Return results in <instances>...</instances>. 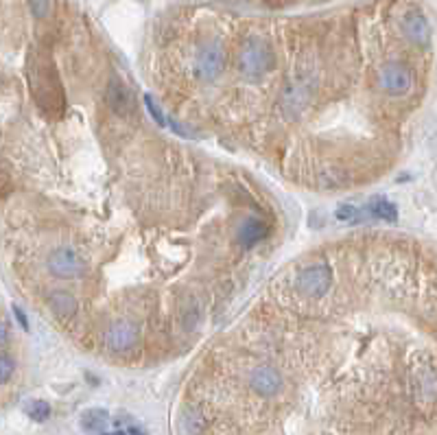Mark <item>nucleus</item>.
I'll use <instances>...</instances> for the list:
<instances>
[{
    "mask_svg": "<svg viewBox=\"0 0 437 435\" xmlns=\"http://www.w3.org/2000/svg\"><path fill=\"white\" fill-rule=\"evenodd\" d=\"M48 272L62 280L79 278L86 272V262L70 248H60L48 256Z\"/></svg>",
    "mask_w": 437,
    "mask_h": 435,
    "instance_id": "5",
    "label": "nucleus"
},
{
    "mask_svg": "<svg viewBox=\"0 0 437 435\" xmlns=\"http://www.w3.org/2000/svg\"><path fill=\"white\" fill-rule=\"evenodd\" d=\"M105 344L112 352H127L138 344V326L131 324V321H116L112 324L105 333Z\"/></svg>",
    "mask_w": 437,
    "mask_h": 435,
    "instance_id": "6",
    "label": "nucleus"
},
{
    "mask_svg": "<svg viewBox=\"0 0 437 435\" xmlns=\"http://www.w3.org/2000/svg\"><path fill=\"white\" fill-rule=\"evenodd\" d=\"M238 243L243 248H254L256 243H260L267 236V223L262 219H247L241 228H238Z\"/></svg>",
    "mask_w": 437,
    "mask_h": 435,
    "instance_id": "11",
    "label": "nucleus"
},
{
    "mask_svg": "<svg viewBox=\"0 0 437 435\" xmlns=\"http://www.w3.org/2000/svg\"><path fill=\"white\" fill-rule=\"evenodd\" d=\"M330 285H332V276L324 262L309 265V267L302 269V274L297 276V289L309 297L324 295L330 289Z\"/></svg>",
    "mask_w": 437,
    "mask_h": 435,
    "instance_id": "3",
    "label": "nucleus"
},
{
    "mask_svg": "<svg viewBox=\"0 0 437 435\" xmlns=\"http://www.w3.org/2000/svg\"><path fill=\"white\" fill-rule=\"evenodd\" d=\"M274 51L258 37L247 42L238 53V70L247 79H260L274 68Z\"/></svg>",
    "mask_w": 437,
    "mask_h": 435,
    "instance_id": "1",
    "label": "nucleus"
},
{
    "mask_svg": "<svg viewBox=\"0 0 437 435\" xmlns=\"http://www.w3.org/2000/svg\"><path fill=\"white\" fill-rule=\"evenodd\" d=\"M101 435H147L142 429H138L136 424H127L125 429L121 431H114V433H101Z\"/></svg>",
    "mask_w": 437,
    "mask_h": 435,
    "instance_id": "20",
    "label": "nucleus"
},
{
    "mask_svg": "<svg viewBox=\"0 0 437 435\" xmlns=\"http://www.w3.org/2000/svg\"><path fill=\"white\" fill-rule=\"evenodd\" d=\"M13 370H15L13 359L9 354H0V385L9 381V378L13 376Z\"/></svg>",
    "mask_w": 437,
    "mask_h": 435,
    "instance_id": "18",
    "label": "nucleus"
},
{
    "mask_svg": "<svg viewBox=\"0 0 437 435\" xmlns=\"http://www.w3.org/2000/svg\"><path fill=\"white\" fill-rule=\"evenodd\" d=\"M109 422V413L101 407H92L81 413V429L86 433H103Z\"/></svg>",
    "mask_w": 437,
    "mask_h": 435,
    "instance_id": "12",
    "label": "nucleus"
},
{
    "mask_svg": "<svg viewBox=\"0 0 437 435\" xmlns=\"http://www.w3.org/2000/svg\"><path fill=\"white\" fill-rule=\"evenodd\" d=\"M335 217H337V221H344V223H358V221H363V213H361L358 208L352 206V203H341L337 210H335Z\"/></svg>",
    "mask_w": 437,
    "mask_h": 435,
    "instance_id": "16",
    "label": "nucleus"
},
{
    "mask_svg": "<svg viewBox=\"0 0 437 435\" xmlns=\"http://www.w3.org/2000/svg\"><path fill=\"white\" fill-rule=\"evenodd\" d=\"M144 105H147V112L151 114V119H154L160 127H164V125H166L164 112L156 105V101H154V97H151V94H144Z\"/></svg>",
    "mask_w": 437,
    "mask_h": 435,
    "instance_id": "17",
    "label": "nucleus"
},
{
    "mask_svg": "<svg viewBox=\"0 0 437 435\" xmlns=\"http://www.w3.org/2000/svg\"><path fill=\"white\" fill-rule=\"evenodd\" d=\"M225 68V51L221 44L213 42L199 48L195 58V74L201 81H213Z\"/></svg>",
    "mask_w": 437,
    "mask_h": 435,
    "instance_id": "2",
    "label": "nucleus"
},
{
    "mask_svg": "<svg viewBox=\"0 0 437 435\" xmlns=\"http://www.w3.org/2000/svg\"><path fill=\"white\" fill-rule=\"evenodd\" d=\"M405 35L409 37L413 44H426L429 42V35H431L429 22H426V18L420 11L407 13V18H405Z\"/></svg>",
    "mask_w": 437,
    "mask_h": 435,
    "instance_id": "10",
    "label": "nucleus"
},
{
    "mask_svg": "<svg viewBox=\"0 0 437 435\" xmlns=\"http://www.w3.org/2000/svg\"><path fill=\"white\" fill-rule=\"evenodd\" d=\"M411 70L405 64L391 62L387 66H383L378 70V88L387 94H394V97H401L411 88Z\"/></svg>",
    "mask_w": 437,
    "mask_h": 435,
    "instance_id": "4",
    "label": "nucleus"
},
{
    "mask_svg": "<svg viewBox=\"0 0 437 435\" xmlns=\"http://www.w3.org/2000/svg\"><path fill=\"white\" fill-rule=\"evenodd\" d=\"M13 315H15L18 321H20V326H22L25 330H29V319H27V315H25V311H22L20 307H13Z\"/></svg>",
    "mask_w": 437,
    "mask_h": 435,
    "instance_id": "21",
    "label": "nucleus"
},
{
    "mask_svg": "<svg viewBox=\"0 0 437 435\" xmlns=\"http://www.w3.org/2000/svg\"><path fill=\"white\" fill-rule=\"evenodd\" d=\"M25 413L35 422H44L51 418V405L46 401H29L25 407Z\"/></svg>",
    "mask_w": 437,
    "mask_h": 435,
    "instance_id": "15",
    "label": "nucleus"
},
{
    "mask_svg": "<svg viewBox=\"0 0 437 435\" xmlns=\"http://www.w3.org/2000/svg\"><path fill=\"white\" fill-rule=\"evenodd\" d=\"M368 215L372 219H381V221H396L398 219V208L394 201H389L387 197L376 195L370 199L368 203Z\"/></svg>",
    "mask_w": 437,
    "mask_h": 435,
    "instance_id": "13",
    "label": "nucleus"
},
{
    "mask_svg": "<svg viewBox=\"0 0 437 435\" xmlns=\"http://www.w3.org/2000/svg\"><path fill=\"white\" fill-rule=\"evenodd\" d=\"M48 304H51V309H53L55 315H60L64 319L70 317V315H74V311H77V300H74L66 291H55V293H51L48 295Z\"/></svg>",
    "mask_w": 437,
    "mask_h": 435,
    "instance_id": "14",
    "label": "nucleus"
},
{
    "mask_svg": "<svg viewBox=\"0 0 437 435\" xmlns=\"http://www.w3.org/2000/svg\"><path fill=\"white\" fill-rule=\"evenodd\" d=\"M250 387L264 399H271L282 389V376L271 366H258L250 374Z\"/></svg>",
    "mask_w": 437,
    "mask_h": 435,
    "instance_id": "7",
    "label": "nucleus"
},
{
    "mask_svg": "<svg viewBox=\"0 0 437 435\" xmlns=\"http://www.w3.org/2000/svg\"><path fill=\"white\" fill-rule=\"evenodd\" d=\"M29 5L37 18H44L51 11V0H29Z\"/></svg>",
    "mask_w": 437,
    "mask_h": 435,
    "instance_id": "19",
    "label": "nucleus"
},
{
    "mask_svg": "<svg viewBox=\"0 0 437 435\" xmlns=\"http://www.w3.org/2000/svg\"><path fill=\"white\" fill-rule=\"evenodd\" d=\"M107 105L116 116L131 114V109H134V97H131V90L123 81L112 79L109 86H107Z\"/></svg>",
    "mask_w": 437,
    "mask_h": 435,
    "instance_id": "8",
    "label": "nucleus"
},
{
    "mask_svg": "<svg viewBox=\"0 0 437 435\" xmlns=\"http://www.w3.org/2000/svg\"><path fill=\"white\" fill-rule=\"evenodd\" d=\"M5 342H7V326H5V321H0V346Z\"/></svg>",
    "mask_w": 437,
    "mask_h": 435,
    "instance_id": "22",
    "label": "nucleus"
},
{
    "mask_svg": "<svg viewBox=\"0 0 437 435\" xmlns=\"http://www.w3.org/2000/svg\"><path fill=\"white\" fill-rule=\"evenodd\" d=\"M309 103V90L304 83H295V86H289L284 90V97H282V112L287 114L289 119L297 116L300 112L307 107Z\"/></svg>",
    "mask_w": 437,
    "mask_h": 435,
    "instance_id": "9",
    "label": "nucleus"
}]
</instances>
